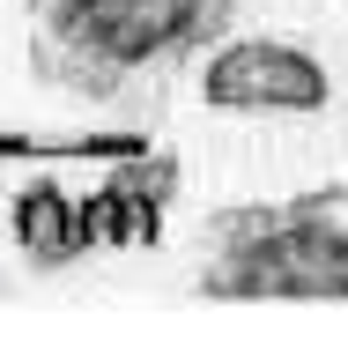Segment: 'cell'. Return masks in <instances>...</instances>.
<instances>
[{"instance_id": "1", "label": "cell", "mask_w": 348, "mask_h": 356, "mask_svg": "<svg viewBox=\"0 0 348 356\" xmlns=\"http://www.w3.org/2000/svg\"><path fill=\"white\" fill-rule=\"evenodd\" d=\"M30 74L82 104H133L230 38L238 0H22Z\"/></svg>"}, {"instance_id": "3", "label": "cell", "mask_w": 348, "mask_h": 356, "mask_svg": "<svg viewBox=\"0 0 348 356\" xmlns=\"http://www.w3.org/2000/svg\"><path fill=\"white\" fill-rule=\"evenodd\" d=\"M333 82L319 52L282 38H222L200 60V104L215 111H252V119H289V111H326Z\"/></svg>"}, {"instance_id": "2", "label": "cell", "mask_w": 348, "mask_h": 356, "mask_svg": "<svg viewBox=\"0 0 348 356\" xmlns=\"http://www.w3.org/2000/svg\"><path fill=\"white\" fill-rule=\"evenodd\" d=\"M193 289L222 305H348V178L215 208L200 222Z\"/></svg>"}, {"instance_id": "4", "label": "cell", "mask_w": 348, "mask_h": 356, "mask_svg": "<svg viewBox=\"0 0 348 356\" xmlns=\"http://www.w3.org/2000/svg\"><path fill=\"white\" fill-rule=\"evenodd\" d=\"M178 193V156L163 149H141L133 163L97 186L82 200V230H89V252H149L163 238V208Z\"/></svg>"}, {"instance_id": "5", "label": "cell", "mask_w": 348, "mask_h": 356, "mask_svg": "<svg viewBox=\"0 0 348 356\" xmlns=\"http://www.w3.org/2000/svg\"><path fill=\"white\" fill-rule=\"evenodd\" d=\"M8 222H15V245H22V260L38 267V275L74 267V260L89 252L82 200L67 193V186H52V178H30V186L15 193V208H8Z\"/></svg>"}]
</instances>
